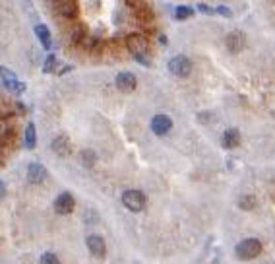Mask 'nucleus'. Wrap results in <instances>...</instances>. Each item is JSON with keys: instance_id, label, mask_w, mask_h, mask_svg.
Wrapping results in <instances>:
<instances>
[{"instance_id": "21", "label": "nucleus", "mask_w": 275, "mask_h": 264, "mask_svg": "<svg viewBox=\"0 0 275 264\" xmlns=\"http://www.w3.org/2000/svg\"><path fill=\"white\" fill-rule=\"evenodd\" d=\"M54 66H56V57L54 55H49L47 61H45V66H43V72H54Z\"/></svg>"}, {"instance_id": "1", "label": "nucleus", "mask_w": 275, "mask_h": 264, "mask_svg": "<svg viewBox=\"0 0 275 264\" xmlns=\"http://www.w3.org/2000/svg\"><path fill=\"white\" fill-rule=\"evenodd\" d=\"M126 45H128L130 52L136 57L140 63L150 64V61L146 59V55H148V50H150V43H148V39L144 37V35H140V33H132V35H128Z\"/></svg>"}, {"instance_id": "11", "label": "nucleus", "mask_w": 275, "mask_h": 264, "mask_svg": "<svg viewBox=\"0 0 275 264\" xmlns=\"http://www.w3.org/2000/svg\"><path fill=\"white\" fill-rule=\"evenodd\" d=\"M238 144H240V132L237 128H227L223 132V148L233 150V148H237Z\"/></svg>"}, {"instance_id": "19", "label": "nucleus", "mask_w": 275, "mask_h": 264, "mask_svg": "<svg viewBox=\"0 0 275 264\" xmlns=\"http://www.w3.org/2000/svg\"><path fill=\"white\" fill-rule=\"evenodd\" d=\"M238 206H240L242 210H252V208L256 206V198H254V196H242V198L238 200Z\"/></svg>"}, {"instance_id": "5", "label": "nucleus", "mask_w": 275, "mask_h": 264, "mask_svg": "<svg viewBox=\"0 0 275 264\" xmlns=\"http://www.w3.org/2000/svg\"><path fill=\"white\" fill-rule=\"evenodd\" d=\"M76 208V200L70 192H60L54 200V212L58 216H68L72 214Z\"/></svg>"}, {"instance_id": "8", "label": "nucleus", "mask_w": 275, "mask_h": 264, "mask_svg": "<svg viewBox=\"0 0 275 264\" xmlns=\"http://www.w3.org/2000/svg\"><path fill=\"white\" fill-rule=\"evenodd\" d=\"M114 84H116V88L120 89V91L130 93V91H134V89H136L138 80H136V76L132 74V72H120V74L116 76Z\"/></svg>"}, {"instance_id": "22", "label": "nucleus", "mask_w": 275, "mask_h": 264, "mask_svg": "<svg viewBox=\"0 0 275 264\" xmlns=\"http://www.w3.org/2000/svg\"><path fill=\"white\" fill-rule=\"evenodd\" d=\"M217 14H221V16H231V10L229 8H225V6H219L217 10H215Z\"/></svg>"}, {"instance_id": "18", "label": "nucleus", "mask_w": 275, "mask_h": 264, "mask_svg": "<svg viewBox=\"0 0 275 264\" xmlns=\"http://www.w3.org/2000/svg\"><path fill=\"white\" fill-rule=\"evenodd\" d=\"M194 14V8H190V6H178L175 10V18L176 20H186Z\"/></svg>"}, {"instance_id": "14", "label": "nucleus", "mask_w": 275, "mask_h": 264, "mask_svg": "<svg viewBox=\"0 0 275 264\" xmlns=\"http://www.w3.org/2000/svg\"><path fill=\"white\" fill-rule=\"evenodd\" d=\"M52 151H54L56 155H60V157L68 155V153H70V142H68V138H66V136L54 138V142H52Z\"/></svg>"}, {"instance_id": "24", "label": "nucleus", "mask_w": 275, "mask_h": 264, "mask_svg": "<svg viewBox=\"0 0 275 264\" xmlns=\"http://www.w3.org/2000/svg\"><path fill=\"white\" fill-rule=\"evenodd\" d=\"M4 194H6V187H4V183H2V181H0V198H2V196H4Z\"/></svg>"}, {"instance_id": "23", "label": "nucleus", "mask_w": 275, "mask_h": 264, "mask_svg": "<svg viewBox=\"0 0 275 264\" xmlns=\"http://www.w3.org/2000/svg\"><path fill=\"white\" fill-rule=\"evenodd\" d=\"M198 8H200V10H201V12H203V14H213V12H215V10H212L210 6H205V4H200Z\"/></svg>"}, {"instance_id": "4", "label": "nucleus", "mask_w": 275, "mask_h": 264, "mask_svg": "<svg viewBox=\"0 0 275 264\" xmlns=\"http://www.w3.org/2000/svg\"><path fill=\"white\" fill-rule=\"evenodd\" d=\"M169 70H171V74L178 76V78H186L192 72V63L184 55H176L169 61Z\"/></svg>"}, {"instance_id": "2", "label": "nucleus", "mask_w": 275, "mask_h": 264, "mask_svg": "<svg viewBox=\"0 0 275 264\" xmlns=\"http://www.w3.org/2000/svg\"><path fill=\"white\" fill-rule=\"evenodd\" d=\"M262 252V243L258 239H242L235 247V254L240 260H254Z\"/></svg>"}, {"instance_id": "7", "label": "nucleus", "mask_w": 275, "mask_h": 264, "mask_svg": "<svg viewBox=\"0 0 275 264\" xmlns=\"http://www.w3.org/2000/svg\"><path fill=\"white\" fill-rule=\"evenodd\" d=\"M171 128H173V121H171V117H167V115H155V117L151 119V130H153V134H157V136H165Z\"/></svg>"}, {"instance_id": "3", "label": "nucleus", "mask_w": 275, "mask_h": 264, "mask_svg": "<svg viewBox=\"0 0 275 264\" xmlns=\"http://www.w3.org/2000/svg\"><path fill=\"white\" fill-rule=\"evenodd\" d=\"M122 204L130 212H142L146 208V194L138 189H130L122 194Z\"/></svg>"}, {"instance_id": "12", "label": "nucleus", "mask_w": 275, "mask_h": 264, "mask_svg": "<svg viewBox=\"0 0 275 264\" xmlns=\"http://www.w3.org/2000/svg\"><path fill=\"white\" fill-rule=\"evenodd\" d=\"M225 43H227V49L231 50V52H238V50H242V47H244V35L238 33V31H233V33L227 35Z\"/></svg>"}, {"instance_id": "10", "label": "nucleus", "mask_w": 275, "mask_h": 264, "mask_svg": "<svg viewBox=\"0 0 275 264\" xmlns=\"http://www.w3.org/2000/svg\"><path fill=\"white\" fill-rule=\"evenodd\" d=\"M54 8L64 18H76L78 16V2L76 0H54Z\"/></svg>"}, {"instance_id": "17", "label": "nucleus", "mask_w": 275, "mask_h": 264, "mask_svg": "<svg viewBox=\"0 0 275 264\" xmlns=\"http://www.w3.org/2000/svg\"><path fill=\"white\" fill-rule=\"evenodd\" d=\"M4 86L10 89V91H14V93H22L25 89L24 82H20V80H16V78H6V80H4Z\"/></svg>"}, {"instance_id": "9", "label": "nucleus", "mask_w": 275, "mask_h": 264, "mask_svg": "<svg viewBox=\"0 0 275 264\" xmlns=\"http://www.w3.org/2000/svg\"><path fill=\"white\" fill-rule=\"evenodd\" d=\"M47 179V169L41 164H31L27 167V181L31 185H41Z\"/></svg>"}, {"instance_id": "20", "label": "nucleus", "mask_w": 275, "mask_h": 264, "mask_svg": "<svg viewBox=\"0 0 275 264\" xmlns=\"http://www.w3.org/2000/svg\"><path fill=\"white\" fill-rule=\"evenodd\" d=\"M39 264H60V260H58V256H56L54 252H45V254L41 256Z\"/></svg>"}, {"instance_id": "16", "label": "nucleus", "mask_w": 275, "mask_h": 264, "mask_svg": "<svg viewBox=\"0 0 275 264\" xmlns=\"http://www.w3.org/2000/svg\"><path fill=\"white\" fill-rule=\"evenodd\" d=\"M80 162L86 165V167H93L97 162V155L93 150H82L80 151Z\"/></svg>"}, {"instance_id": "15", "label": "nucleus", "mask_w": 275, "mask_h": 264, "mask_svg": "<svg viewBox=\"0 0 275 264\" xmlns=\"http://www.w3.org/2000/svg\"><path fill=\"white\" fill-rule=\"evenodd\" d=\"M37 144V130H35V125L29 123L27 128H25V148L27 150H33Z\"/></svg>"}, {"instance_id": "13", "label": "nucleus", "mask_w": 275, "mask_h": 264, "mask_svg": "<svg viewBox=\"0 0 275 264\" xmlns=\"http://www.w3.org/2000/svg\"><path fill=\"white\" fill-rule=\"evenodd\" d=\"M35 35H37V39L41 41V45H43V49L49 50L50 47H52V39H50V31L47 25L39 24L35 25Z\"/></svg>"}, {"instance_id": "6", "label": "nucleus", "mask_w": 275, "mask_h": 264, "mask_svg": "<svg viewBox=\"0 0 275 264\" xmlns=\"http://www.w3.org/2000/svg\"><path fill=\"white\" fill-rule=\"evenodd\" d=\"M86 245H88V251L95 256V258H105L107 254V245H105V239L101 235H88L86 239Z\"/></svg>"}]
</instances>
